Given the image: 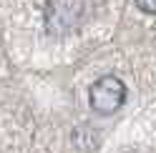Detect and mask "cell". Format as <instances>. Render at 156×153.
Instances as JSON below:
<instances>
[{"instance_id":"obj_1","label":"cell","mask_w":156,"mask_h":153,"mask_svg":"<svg viewBox=\"0 0 156 153\" xmlns=\"http://www.w3.org/2000/svg\"><path fill=\"white\" fill-rule=\"evenodd\" d=\"M126 83L113 73H106L88 85V106L98 116H113L126 103Z\"/></svg>"},{"instance_id":"obj_2","label":"cell","mask_w":156,"mask_h":153,"mask_svg":"<svg viewBox=\"0 0 156 153\" xmlns=\"http://www.w3.org/2000/svg\"><path fill=\"white\" fill-rule=\"evenodd\" d=\"M136 8L146 15H156V0H133Z\"/></svg>"}]
</instances>
